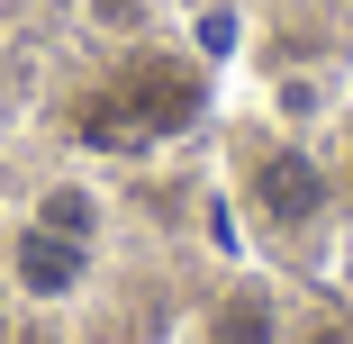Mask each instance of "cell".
<instances>
[{
	"mask_svg": "<svg viewBox=\"0 0 353 344\" xmlns=\"http://www.w3.org/2000/svg\"><path fill=\"white\" fill-rule=\"evenodd\" d=\"M245 209H254V227H263V236L299 245V236H317V227L335 218V172H326L308 145L272 136V145L245 163Z\"/></svg>",
	"mask_w": 353,
	"mask_h": 344,
	"instance_id": "1",
	"label": "cell"
},
{
	"mask_svg": "<svg viewBox=\"0 0 353 344\" xmlns=\"http://www.w3.org/2000/svg\"><path fill=\"white\" fill-rule=\"evenodd\" d=\"M190 73H172V63H136L127 73V91H100V100H82V136L91 145H136V136H163V127H181L190 118Z\"/></svg>",
	"mask_w": 353,
	"mask_h": 344,
	"instance_id": "2",
	"label": "cell"
},
{
	"mask_svg": "<svg viewBox=\"0 0 353 344\" xmlns=\"http://www.w3.org/2000/svg\"><path fill=\"white\" fill-rule=\"evenodd\" d=\"M10 281H19L28 299H73V290L91 281V245L54 236V227H28V236L10 245Z\"/></svg>",
	"mask_w": 353,
	"mask_h": 344,
	"instance_id": "3",
	"label": "cell"
},
{
	"mask_svg": "<svg viewBox=\"0 0 353 344\" xmlns=\"http://www.w3.org/2000/svg\"><path fill=\"white\" fill-rule=\"evenodd\" d=\"M290 326H281V299L272 281H236L218 308H208V344H281Z\"/></svg>",
	"mask_w": 353,
	"mask_h": 344,
	"instance_id": "4",
	"label": "cell"
},
{
	"mask_svg": "<svg viewBox=\"0 0 353 344\" xmlns=\"http://www.w3.org/2000/svg\"><path fill=\"white\" fill-rule=\"evenodd\" d=\"M37 227H54V236H73V245H91V236H100V199L63 181V190H46V199H37Z\"/></svg>",
	"mask_w": 353,
	"mask_h": 344,
	"instance_id": "5",
	"label": "cell"
},
{
	"mask_svg": "<svg viewBox=\"0 0 353 344\" xmlns=\"http://www.w3.org/2000/svg\"><path fill=\"white\" fill-rule=\"evenodd\" d=\"M281 344H353V326H344V317H317V326H299V335H281Z\"/></svg>",
	"mask_w": 353,
	"mask_h": 344,
	"instance_id": "6",
	"label": "cell"
},
{
	"mask_svg": "<svg viewBox=\"0 0 353 344\" xmlns=\"http://www.w3.org/2000/svg\"><path fill=\"white\" fill-rule=\"evenodd\" d=\"M335 181H344V190H353V136H344V154H335Z\"/></svg>",
	"mask_w": 353,
	"mask_h": 344,
	"instance_id": "7",
	"label": "cell"
}]
</instances>
